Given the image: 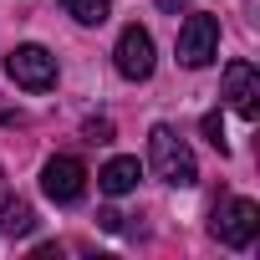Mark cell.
I'll use <instances>...</instances> for the list:
<instances>
[{
  "mask_svg": "<svg viewBox=\"0 0 260 260\" xmlns=\"http://www.w3.org/2000/svg\"><path fill=\"white\" fill-rule=\"evenodd\" d=\"M148 164H153V174L164 179V184H174V189H189L194 179H199V164H194V148L174 133L169 122H158L153 133H148Z\"/></svg>",
  "mask_w": 260,
  "mask_h": 260,
  "instance_id": "obj_1",
  "label": "cell"
},
{
  "mask_svg": "<svg viewBox=\"0 0 260 260\" xmlns=\"http://www.w3.org/2000/svg\"><path fill=\"white\" fill-rule=\"evenodd\" d=\"M6 72H11V82L26 87V92H46V87H56V56H51L46 46H36V41L16 46V51L6 56Z\"/></svg>",
  "mask_w": 260,
  "mask_h": 260,
  "instance_id": "obj_2",
  "label": "cell"
},
{
  "mask_svg": "<svg viewBox=\"0 0 260 260\" xmlns=\"http://www.w3.org/2000/svg\"><path fill=\"white\" fill-rule=\"evenodd\" d=\"M255 235H260V204H255V199H224V204L214 209V240H219V245L245 250Z\"/></svg>",
  "mask_w": 260,
  "mask_h": 260,
  "instance_id": "obj_3",
  "label": "cell"
},
{
  "mask_svg": "<svg viewBox=\"0 0 260 260\" xmlns=\"http://www.w3.org/2000/svg\"><path fill=\"white\" fill-rule=\"evenodd\" d=\"M112 61H117V72L127 77V82H148L153 77V36L133 21V26H122V36H117V46H112Z\"/></svg>",
  "mask_w": 260,
  "mask_h": 260,
  "instance_id": "obj_4",
  "label": "cell"
},
{
  "mask_svg": "<svg viewBox=\"0 0 260 260\" xmlns=\"http://www.w3.org/2000/svg\"><path fill=\"white\" fill-rule=\"evenodd\" d=\"M219 56V21L214 16H189L184 26H179V61L184 67H209Z\"/></svg>",
  "mask_w": 260,
  "mask_h": 260,
  "instance_id": "obj_5",
  "label": "cell"
},
{
  "mask_svg": "<svg viewBox=\"0 0 260 260\" xmlns=\"http://www.w3.org/2000/svg\"><path fill=\"white\" fill-rule=\"evenodd\" d=\"M41 189H46V199H56V204H77V199L87 194V169H82V158H51V164L41 169Z\"/></svg>",
  "mask_w": 260,
  "mask_h": 260,
  "instance_id": "obj_6",
  "label": "cell"
},
{
  "mask_svg": "<svg viewBox=\"0 0 260 260\" xmlns=\"http://www.w3.org/2000/svg\"><path fill=\"white\" fill-rule=\"evenodd\" d=\"M224 97L240 117H255L260 112V72L250 61H230L224 67Z\"/></svg>",
  "mask_w": 260,
  "mask_h": 260,
  "instance_id": "obj_7",
  "label": "cell"
},
{
  "mask_svg": "<svg viewBox=\"0 0 260 260\" xmlns=\"http://www.w3.org/2000/svg\"><path fill=\"white\" fill-rule=\"evenodd\" d=\"M138 179H143V164H138V158H112V164L97 174L102 194H112V199H117V194H133V189H138Z\"/></svg>",
  "mask_w": 260,
  "mask_h": 260,
  "instance_id": "obj_8",
  "label": "cell"
},
{
  "mask_svg": "<svg viewBox=\"0 0 260 260\" xmlns=\"http://www.w3.org/2000/svg\"><path fill=\"white\" fill-rule=\"evenodd\" d=\"M36 230V209L26 199H6L0 204V235H31Z\"/></svg>",
  "mask_w": 260,
  "mask_h": 260,
  "instance_id": "obj_9",
  "label": "cell"
},
{
  "mask_svg": "<svg viewBox=\"0 0 260 260\" xmlns=\"http://www.w3.org/2000/svg\"><path fill=\"white\" fill-rule=\"evenodd\" d=\"M61 11H67L77 26H102L112 6H107V0H61Z\"/></svg>",
  "mask_w": 260,
  "mask_h": 260,
  "instance_id": "obj_10",
  "label": "cell"
},
{
  "mask_svg": "<svg viewBox=\"0 0 260 260\" xmlns=\"http://www.w3.org/2000/svg\"><path fill=\"white\" fill-rule=\"evenodd\" d=\"M204 138H209V143H214L219 153L230 148V143H224V122H219V112H204Z\"/></svg>",
  "mask_w": 260,
  "mask_h": 260,
  "instance_id": "obj_11",
  "label": "cell"
},
{
  "mask_svg": "<svg viewBox=\"0 0 260 260\" xmlns=\"http://www.w3.org/2000/svg\"><path fill=\"white\" fill-rule=\"evenodd\" d=\"M87 138L92 143H112V122L102 117V122H87Z\"/></svg>",
  "mask_w": 260,
  "mask_h": 260,
  "instance_id": "obj_12",
  "label": "cell"
},
{
  "mask_svg": "<svg viewBox=\"0 0 260 260\" xmlns=\"http://www.w3.org/2000/svg\"><path fill=\"white\" fill-rule=\"evenodd\" d=\"M97 219H102V230H122V214H117V209H102Z\"/></svg>",
  "mask_w": 260,
  "mask_h": 260,
  "instance_id": "obj_13",
  "label": "cell"
},
{
  "mask_svg": "<svg viewBox=\"0 0 260 260\" xmlns=\"http://www.w3.org/2000/svg\"><path fill=\"white\" fill-rule=\"evenodd\" d=\"M179 6H189V0H158V11H179Z\"/></svg>",
  "mask_w": 260,
  "mask_h": 260,
  "instance_id": "obj_14",
  "label": "cell"
}]
</instances>
